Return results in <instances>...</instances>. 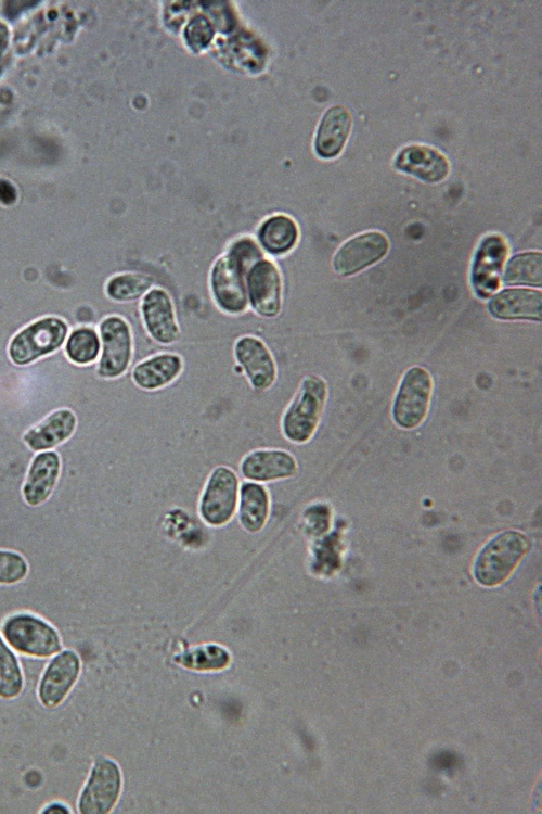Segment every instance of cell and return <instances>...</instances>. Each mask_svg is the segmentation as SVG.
<instances>
[{
  "label": "cell",
  "mask_w": 542,
  "mask_h": 814,
  "mask_svg": "<svg viewBox=\"0 0 542 814\" xmlns=\"http://www.w3.org/2000/svg\"><path fill=\"white\" fill-rule=\"evenodd\" d=\"M260 247L250 239L235 241L228 253L220 256L210 270V291L217 306L224 313L246 311L248 298L245 276L253 263L262 258Z\"/></svg>",
  "instance_id": "6da1fadb"
},
{
  "label": "cell",
  "mask_w": 542,
  "mask_h": 814,
  "mask_svg": "<svg viewBox=\"0 0 542 814\" xmlns=\"http://www.w3.org/2000/svg\"><path fill=\"white\" fill-rule=\"evenodd\" d=\"M530 547L529 538L517 530L496 534L479 550L473 567L475 580L492 587L504 582Z\"/></svg>",
  "instance_id": "7a4b0ae2"
},
{
  "label": "cell",
  "mask_w": 542,
  "mask_h": 814,
  "mask_svg": "<svg viewBox=\"0 0 542 814\" xmlns=\"http://www.w3.org/2000/svg\"><path fill=\"white\" fill-rule=\"evenodd\" d=\"M326 397V382L321 377L310 374L304 378L282 416L281 430L287 441L304 444L312 437Z\"/></svg>",
  "instance_id": "3957f363"
},
{
  "label": "cell",
  "mask_w": 542,
  "mask_h": 814,
  "mask_svg": "<svg viewBox=\"0 0 542 814\" xmlns=\"http://www.w3.org/2000/svg\"><path fill=\"white\" fill-rule=\"evenodd\" d=\"M240 482L229 467L218 466L208 475L202 491L198 513L209 526L228 524L237 508Z\"/></svg>",
  "instance_id": "277c9868"
},
{
  "label": "cell",
  "mask_w": 542,
  "mask_h": 814,
  "mask_svg": "<svg viewBox=\"0 0 542 814\" xmlns=\"http://www.w3.org/2000/svg\"><path fill=\"white\" fill-rule=\"evenodd\" d=\"M2 634L12 648L31 657L47 658L61 650V638L56 629L29 613L8 618L2 625Z\"/></svg>",
  "instance_id": "5b68a950"
},
{
  "label": "cell",
  "mask_w": 542,
  "mask_h": 814,
  "mask_svg": "<svg viewBox=\"0 0 542 814\" xmlns=\"http://www.w3.org/2000/svg\"><path fill=\"white\" fill-rule=\"evenodd\" d=\"M67 325L55 317L42 318L18 332L11 341V360L24 366L57 349L67 335Z\"/></svg>",
  "instance_id": "8992f818"
},
{
  "label": "cell",
  "mask_w": 542,
  "mask_h": 814,
  "mask_svg": "<svg viewBox=\"0 0 542 814\" xmlns=\"http://www.w3.org/2000/svg\"><path fill=\"white\" fill-rule=\"evenodd\" d=\"M433 391V380L423 367L409 369L399 385L392 406V418L403 429H414L425 419Z\"/></svg>",
  "instance_id": "52a82bcc"
},
{
  "label": "cell",
  "mask_w": 542,
  "mask_h": 814,
  "mask_svg": "<svg viewBox=\"0 0 542 814\" xmlns=\"http://www.w3.org/2000/svg\"><path fill=\"white\" fill-rule=\"evenodd\" d=\"M121 789V774L111 759L95 760L89 778L79 796L81 814H105L116 804Z\"/></svg>",
  "instance_id": "ba28073f"
},
{
  "label": "cell",
  "mask_w": 542,
  "mask_h": 814,
  "mask_svg": "<svg viewBox=\"0 0 542 814\" xmlns=\"http://www.w3.org/2000/svg\"><path fill=\"white\" fill-rule=\"evenodd\" d=\"M248 304L264 318L279 315L282 307L283 283L278 266L262 257L250 265L245 276Z\"/></svg>",
  "instance_id": "9c48e42d"
},
{
  "label": "cell",
  "mask_w": 542,
  "mask_h": 814,
  "mask_svg": "<svg viewBox=\"0 0 542 814\" xmlns=\"http://www.w3.org/2000/svg\"><path fill=\"white\" fill-rule=\"evenodd\" d=\"M102 356L98 374L104 379H115L126 372L132 355L130 327L119 316L106 317L100 325Z\"/></svg>",
  "instance_id": "30bf717a"
},
{
  "label": "cell",
  "mask_w": 542,
  "mask_h": 814,
  "mask_svg": "<svg viewBox=\"0 0 542 814\" xmlns=\"http://www.w3.org/2000/svg\"><path fill=\"white\" fill-rule=\"evenodd\" d=\"M389 241L378 231H367L345 242L333 258V267L340 276H351L383 258Z\"/></svg>",
  "instance_id": "8fae6325"
},
{
  "label": "cell",
  "mask_w": 542,
  "mask_h": 814,
  "mask_svg": "<svg viewBox=\"0 0 542 814\" xmlns=\"http://www.w3.org/2000/svg\"><path fill=\"white\" fill-rule=\"evenodd\" d=\"M80 660L73 650L57 653L46 667L38 686V698L46 708L59 705L75 685Z\"/></svg>",
  "instance_id": "7c38bea8"
},
{
  "label": "cell",
  "mask_w": 542,
  "mask_h": 814,
  "mask_svg": "<svg viewBox=\"0 0 542 814\" xmlns=\"http://www.w3.org/2000/svg\"><path fill=\"white\" fill-rule=\"evenodd\" d=\"M234 356L256 391H266L273 385L278 374L276 365L260 339L251 335L240 338L234 345Z\"/></svg>",
  "instance_id": "4fadbf2b"
},
{
  "label": "cell",
  "mask_w": 542,
  "mask_h": 814,
  "mask_svg": "<svg viewBox=\"0 0 542 814\" xmlns=\"http://www.w3.org/2000/svg\"><path fill=\"white\" fill-rule=\"evenodd\" d=\"M141 315L149 334L156 342L168 345L179 340L173 303L164 289L153 288L143 295Z\"/></svg>",
  "instance_id": "5bb4252c"
},
{
  "label": "cell",
  "mask_w": 542,
  "mask_h": 814,
  "mask_svg": "<svg viewBox=\"0 0 542 814\" xmlns=\"http://www.w3.org/2000/svg\"><path fill=\"white\" fill-rule=\"evenodd\" d=\"M297 470L296 459L283 449H255L246 454L240 462L242 476L257 483L288 479L294 476Z\"/></svg>",
  "instance_id": "9a60e30c"
},
{
  "label": "cell",
  "mask_w": 542,
  "mask_h": 814,
  "mask_svg": "<svg viewBox=\"0 0 542 814\" xmlns=\"http://www.w3.org/2000/svg\"><path fill=\"white\" fill-rule=\"evenodd\" d=\"M506 255L507 245L501 236L491 234L481 241L472 268V283L480 297L498 289Z\"/></svg>",
  "instance_id": "2e32d148"
},
{
  "label": "cell",
  "mask_w": 542,
  "mask_h": 814,
  "mask_svg": "<svg viewBox=\"0 0 542 814\" xmlns=\"http://www.w3.org/2000/svg\"><path fill=\"white\" fill-rule=\"evenodd\" d=\"M61 474V457L55 450L39 451L30 461L22 496L29 507L44 504L52 495Z\"/></svg>",
  "instance_id": "e0dca14e"
},
{
  "label": "cell",
  "mask_w": 542,
  "mask_h": 814,
  "mask_svg": "<svg viewBox=\"0 0 542 814\" xmlns=\"http://www.w3.org/2000/svg\"><path fill=\"white\" fill-rule=\"evenodd\" d=\"M76 427L77 418L70 409H56L27 430L23 441L33 451L51 450L67 441Z\"/></svg>",
  "instance_id": "ac0fdd59"
},
{
  "label": "cell",
  "mask_w": 542,
  "mask_h": 814,
  "mask_svg": "<svg viewBox=\"0 0 542 814\" xmlns=\"http://www.w3.org/2000/svg\"><path fill=\"white\" fill-rule=\"evenodd\" d=\"M395 167L426 182H439L449 173L447 158L428 145L403 148L395 160Z\"/></svg>",
  "instance_id": "d6986e66"
},
{
  "label": "cell",
  "mask_w": 542,
  "mask_h": 814,
  "mask_svg": "<svg viewBox=\"0 0 542 814\" xmlns=\"http://www.w3.org/2000/svg\"><path fill=\"white\" fill-rule=\"evenodd\" d=\"M541 291L512 288L499 292L489 302L490 313L500 319L541 320Z\"/></svg>",
  "instance_id": "ffe728a7"
},
{
  "label": "cell",
  "mask_w": 542,
  "mask_h": 814,
  "mask_svg": "<svg viewBox=\"0 0 542 814\" xmlns=\"http://www.w3.org/2000/svg\"><path fill=\"white\" fill-rule=\"evenodd\" d=\"M351 129V116L341 105L330 107L323 115L315 136L314 148L319 156L335 157L343 150Z\"/></svg>",
  "instance_id": "44dd1931"
},
{
  "label": "cell",
  "mask_w": 542,
  "mask_h": 814,
  "mask_svg": "<svg viewBox=\"0 0 542 814\" xmlns=\"http://www.w3.org/2000/svg\"><path fill=\"white\" fill-rule=\"evenodd\" d=\"M238 522L247 533L256 534L267 524L270 513V496L267 488L257 482L245 481L238 491Z\"/></svg>",
  "instance_id": "7402d4cb"
},
{
  "label": "cell",
  "mask_w": 542,
  "mask_h": 814,
  "mask_svg": "<svg viewBox=\"0 0 542 814\" xmlns=\"http://www.w3.org/2000/svg\"><path fill=\"white\" fill-rule=\"evenodd\" d=\"M181 371V357L163 353L139 363L132 370V380L142 390L155 391L170 384Z\"/></svg>",
  "instance_id": "603a6c76"
},
{
  "label": "cell",
  "mask_w": 542,
  "mask_h": 814,
  "mask_svg": "<svg viewBox=\"0 0 542 814\" xmlns=\"http://www.w3.org/2000/svg\"><path fill=\"white\" fill-rule=\"evenodd\" d=\"M299 231L296 222L286 215L278 214L267 218L258 229V241L269 254L281 256L296 245Z\"/></svg>",
  "instance_id": "cb8c5ba5"
},
{
  "label": "cell",
  "mask_w": 542,
  "mask_h": 814,
  "mask_svg": "<svg viewBox=\"0 0 542 814\" xmlns=\"http://www.w3.org/2000/svg\"><path fill=\"white\" fill-rule=\"evenodd\" d=\"M542 255L540 252H525L512 257L506 266L504 280L509 284L542 283Z\"/></svg>",
  "instance_id": "d4e9b609"
},
{
  "label": "cell",
  "mask_w": 542,
  "mask_h": 814,
  "mask_svg": "<svg viewBox=\"0 0 542 814\" xmlns=\"http://www.w3.org/2000/svg\"><path fill=\"white\" fill-rule=\"evenodd\" d=\"M154 279L141 272H124L106 283L107 295L116 302H132L152 289Z\"/></svg>",
  "instance_id": "484cf974"
},
{
  "label": "cell",
  "mask_w": 542,
  "mask_h": 814,
  "mask_svg": "<svg viewBox=\"0 0 542 814\" xmlns=\"http://www.w3.org/2000/svg\"><path fill=\"white\" fill-rule=\"evenodd\" d=\"M181 665L199 671L220 670L229 664L228 651L216 645L201 646L176 657Z\"/></svg>",
  "instance_id": "4316f807"
},
{
  "label": "cell",
  "mask_w": 542,
  "mask_h": 814,
  "mask_svg": "<svg viewBox=\"0 0 542 814\" xmlns=\"http://www.w3.org/2000/svg\"><path fill=\"white\" fill-rule=\"evenodd\" d=\"M23 683L17 659L0 636V697H17L23 689Z\"/></svg>",
  "instance_id": "83f0119b"
},
{
  "label": "cell",
  "mask_w": 542,
  "mask_h": 814,
  "mask_svg": "<svg viewBox=\"0 0 542 814\" xmlns=\"http://www.w3.org/2000/svg\"><path fill=\"white\" fill-rule=\"evenodd\" d=\"M100 352V341L96 332L91 328H80L73 331L66 344L69 359L79 365L94 361Z\"/></svg>",
  "instance_id": "f1b7e54d"
},
{
  "label": "cell",
  "mask_w": 542,
  "mask_h": 814,
  "mask_svg": "<svg viewBox=\"0 0 542 814\" xmlns=\"http://www.w3.org/2000/svg\"><path fill=\"white\" fill-rule=\"evenodd\" d=\"M27 573L28 563L20 552L0 549V584L18 583L26 577Z\"/></svg>",
  "instance_id": "f546056e"
},
{
  "label": "cell",
  "mask_w": 542,
  "mask_h": 814,
  "mask_svg": "<svg viewBox=\"0 0 542 814\" xmlns=\"http://www.w3.org/2000/svg\"><path fill=\"white\" fill-rule=\"evenodd\" d=\"M17 191L15 187L8 180L0 179V203L4 205H12L16 202Z\"/></svg>",
  "instance_id": "4dcf8cb0"
},
{
  "label": "cell",
  "mask_w": 542,
  "mask_h": 814,
  "mask_svg": "<svg viewBox=\"0 0 542 814\" xmlns=\"http://www.w3.org/2000/svg\"><path fill=\"white\" fill-rule=\"evenodd\" d=\"M70 811L67 809V806L61 803L49 804L48 806H46V809L42 810V813L47 814H67Z\"/></svg>",
  "instance_id": "1f68e13d"
},
{
  "label": "cell",
  "mask_w": 542,
  "mask_h": 814,
  "mask_svg": "<svg viewBox=\"0 0 542 814\" xmlns=\"http://www.w3.org/2000/svg\"><path fill=\"white\" fill-rule=\"evenodd\" d=\"M9 42V29L8 27L0 22V56L5 50Z\"/></svg>",
  "instance_id": "d6a6232c"
}]
</instances>
